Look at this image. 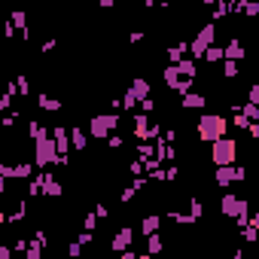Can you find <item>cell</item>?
Here are the masks:
<instances>
[{"mask_svg": "<svg viewBox=\"0 0 259 259\" xmlns=\"http://www.w3.org/2000/svg\"><path fill=\"white\" fill-rule=\"evenodd\" d=\"M226 128H229V122H226L223 116L207 113V116H201V119H198V137H201V140H207V143L223 140V137H226Z\"/></svg>", "mask_w": 259, "mask_h": 259, "instance_id": "6da1fadb", "label": "cell"}, {"mask_svg": "<svg viewBox=\"0 0 259 259\" xmlns=\"http://www.w3.org/2000/svg\"><path fill=\"white\" fill-rule=\"evenodd\" d=\"M235 156H238V143L229 140V137L216 140V143H213V150H210V159H213L219 168H229V165L235 162Z\"/></svg>", "mask_w": 259, "mask_h": 259, "instance_id": "7a4b0ae2", "label": "cell"}, {"mask_svg": "<svg viewBox=\"0 0 259 259\" xmlns=\"http://www.w3.org/2000/svg\"><path fill=\"white\" fill-rule=\"evenodd\" d=\"M213 37H216V28L213 25H204L195 37H192V43H189V52L195 55V58H204L207 55V49L213 46Z\"/></svg>", "mask_w": 259, "mask_h": 259, "instance_id": "3957f363", "label": "cell"}, {"mask_svg": "<svg viewBox=\"0 0 259 259\" xmlns=\"http://www.w3.org/2000/svg\"><path fill=\"white\" fill-rule=\"evenodd\" d=\"M116 125H119V119H116L113 113H101V116H95V119L89 122V131H92V137L101 140V137H107L110 131H113Z\"/></svg>", "mask_w": 259, "mask_h": 259, "instance_id": "277c9868", "label": "cell"}, {"mask_svg": "<svg viewBox=\"0 0 259 259\" xmlns=\"http://www.w3.org/2000/svg\"><path fill=\"white\" fill-rule=\"evenodd\" d=\"M235 180H244V168H219L216 171V183L219 186H229V183H235Z\"/></svg>", "mask_w": 259, "mask_h": 259, "instance_id": "5b68a950", "label": "cell"}, {"mask_svg": "<svg viewBox=\"0 0 259 259\" xmlns=\"http://www.w3.org/2000/svg\"><path fill=\"white\" fill-rule=\"evenodd\" d=\"M128 98H131L134 104H137V101L143 104L146 98H150V83H146V80H134V83H131V89H128Z\"/></svg>", "mask_w": 259, "mask_h": 259, "instance_id": "8992f818", "label": "cell"}, {"mask_svg": "<svg viewBox=\"0 0 259 259\" xmlns=\"http://www.w3.org/2000/svg\"><path fill=\"white\" fill-rule=\"evenodd\" d=\"M131 238H134V229H128V226H122V229L116 232V238H113V250H119V253H125V250L131 247Z\"/></svg>", "mask_w": 259, "mask_h": 259, "instance_id": "52a82bcc", "label": "cell"}, {"mask_svg": "<svg viewBox=\"0 0 259 259\" xmlns=\"http://www.w3.org/2000/svg\"><path fill=\"white\" fill-rule=\"evenodd\" d=\"M204 104H207V98L198 95V92H186V95H183V107H186V110H201Z\"/></svg>", "mask_w": 259, "mask_h": 259, "instance_id": "ba28073f", "label": "cell"}, {"mask_svg": "<svg viewBox=\"0 0 259 259\" xmlns=\"http://www.w3.org/2000/svg\"><path fill=\"white\" fill-rule=\"evenodd\" d=\"M244 55H247V49H244L238 40H232V43L226 46V61H244Z\"/></svg>", "mask_w": 259, "mask_h": 259, "instance_id": "9c48e42d", "label": "cell"}, {"mask_svg": "<svg viewBox=\"0 0 259 259\" xmlns=\"http://www.w3.org/2000/svg\"><path fill=\"white\" fill-rule=\"evenodd\" d=\"M70 140H73V146H77V150H86V143H89L86 131H83V128H77V125L70 128Z\"/></svg>", "mask_w": 259, "mask_h": 259, "instance_id": "30bf717a", "label": "cell"}, {"mask_svg": "<svg viewBox=\"0 0 259 259\" xmlns=\"http://www.w3.org/2000/svg\"><path fill=\"white\" fill-rule=\"evenodd\" d=\"M140 229H143V235H156L159 232V216H146L140 223Z\"/></svg>", "mask_w": 259, "mask_h": 259, "instance_id": "8fae6325", "label": "cell"}, {"mask_svg": "<svg viewBox=\"0 0 259 259\" xmlns=\"http://www.w3.org/2000/svg\"><path fill=\"white\" fill-rule=\"evenodd\" d=\"M226 58V49H219V46H210L207 49V55H204V61L207 64H216V61H223Z\"/></svg>", "mask_w": 259, "mask_h": 259, "instance_id": "7c38bea8", "label": "cell"}, {"mask_svg": "<svg viewBox=\"0 0 259 259\" xmlns=\"http://www.w3.org/2000/svg\"><path fill=\"white\" fill-rule=\"evenodd\" d=\"M40 107H43V110H52V113H55V110H61V101H55V98L43 95V98H40Z\"/></svg>", "mask_w": 259, "mask_h": 259, "instance_id": "4fadbf2b", "label": "cell"}, {"mask_svg": "<svg viewBox=\"0 0 259 259\" xmlns=\"http://www.w3.org/2000/svg\"><path fill=\"white\" fill-rule=\"evenodd\" d=\"M146 250H150V256L159 253V250H162V238H159V235H150V241H146Z\"/></svg>", "mask_w": 259, "mask_h": 259, "instance_id": "5bb4252c", "label": "cell"}, {"mask_svg": "<svg viewBox=\"0 0 259 259\" xmlns=\"http://www.w3.org/2000/svg\"><path fill=\"white\" fill-rule=\"evenodd\" d=\"M223 70H226V73H223L226 80H235V77H238V61H226V67H223Z\"/></svg>", "mask_w": 259, "mask_h": 259, "instance_id": "9a60e30c", "label": "cell"}, {"mask_svg": "<svg viewBox=\"0 0 259 259\" xmlns=\"http://www.w3.org/2000/svg\"><path fill=\"white\" fill-rule=\"evenodd\" d=\"M25 259H40V244H31L25 250Z\"/></svg>", "mask_w": 259, "mask_h": 259, "instance_id": "2e32d148", "label": "cell"}, {"mask_svg": "<svg viewBox=\"0 0 259 259\" xmlns=\"http://www.w3.org/2000/svg\"><path fill=\"white\" fill-rule=\"evenodd\" d=\"M16 89H19L22 95H28V92H31V83H28L25 77H19V80H16Z\"/></svg>", "mask_w": 259, "mask_h": 259, "instance_id": "e0dca14e", "label": "cell"}, {"mask_svg": "<svg viewBox=\"0 0 259 259\" xmlns=\"http://www.w3.org/2000/svg\"><path fill=\"white\" fill-rule=\"evenodd\" d=\"M13 25H16V28H22V31L28 34V28H25V16H22V13H16V16H13Z\"/></svg>", "mask_w": 259, "mask_h": 259, "instance_id": "ac0fdd59", "label": "cell"}, {"mask_svg": "<svg viewBox=\"0 0 259 259\" xmlns=\"http://www.w3.org/2000/svg\"><path fill=\"white\" fill-rule=\"evenodd\" d=\"M140 107H143V110H146V113H150V110H156V101H153V98H146V101H143V104H140Z\"/></svg>", "mask_w": 259, "mask_h": 259, "instance_id": "d6986e66", "label": "cell"}, {"mask_svg": "<svg viewBox=\"0 0 259 259\" xmlns=\"http://www.w3.org/2000/svg\"><path fill=\"white\" fill-rule=\"evenodd\" d=\"M0 259H13V250L10 247H0Z\"/></svg>", "mask_w": 259, "mask_h": 259, "instance_id": "ffe728a7", "label": "cell"}, {"mask_svg": "<svg viewBox=\"0 0 259 259\" xmlns=\"http://www.w3.org/2000/svg\"><path fill=\"white\" fill-rule=\"evenodd\" d=\"M122 259H137V256H134V253H128V250H125V253H122Z\"/></svg>", "mask_w": 259, "mask_h": 259, "instance_id": "44dd1931", "label": "cell"}, {"mask_svg": "<svg viewBox=\"0 0 259 259\" xmlns=\"http://www.w3.org/2000/svg\"><path fill=\"white\" fill-rule=\"evenodd\" d=\"M235 259H247V256H244V253H241V250H238V253H235Z\"/></svg>", "mask_w": 259, "mask_h": 259, "instance_id": "7402d4cb", "label": "cell"}, {"mask_svg": "<svg viewBox=\"0 0 259 259\" xmlns=\"http://www.w3.org/2000/svg\"><path fill=\"white\" fill-rule=\"evenodd\" d=\"M137 259H153V256H146V253H143V256H137Z\"/></svg>", "mask_w": 259, "mask_h": 259, "instance_id": "603a6c76", "label": "cell"}]
</instances>
